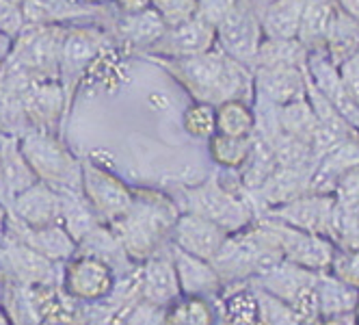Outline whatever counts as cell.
Segmentation results:
<instances>
[{"label": "cell", "instance_id": "cell-1", "mask_svg": "<svg viewBox=\"0 0 359 325\" xmlns=\"http://www.w3.org/2000/svg\"><path fill=\"white\" fill-rule=\"evenodd\" d=\"M182 87L193 102L221 105L227 100L253 102V72L215 46L187 59H151Z\"/></svg>", "mask_w": 359, "mask_h": 325}, {"label": "cell", "instance_id": "cell-2", "mask_svg": "<svg viewBox=\"0 0 359 325\" xmlns=\"http://www.w3.org/2000/svg\"><path fill=\"white\" fill-rule=\"evenodd\" d=\"M180 208L156 189H135L133 204L123 217L109 223L133 263H143L169 243Z\"/></svg>", "mask_w": 359, "mask_h": 325}, {"label": "cell", "instance_id": "cell-3", "mask_svg": "<svg viewBox=\"0 0 359 325\" xmlns=\"http://www.w3.org/2000/svg\"><path fill=\"white\" fill-rule=\"evenodd\" d=\"M109 48H115V44L102 24H69L65 29L59 55V85L63 89L67 117L83 81Z\"/></svg>", "mask_w": 359, "mask_h": 325}, {"label": "cell", "instance_id": "cell-4", "mask_svg": "<svg viewBox=\"0 0 359 325\" xmlns=\"http://www.w3.org/2000/svg\"><path fill=\"white\" fill-rule=\"evenodd\" d=\"M20 139V150L37 180L57 191L81 189V159L63 143L61 135L31 128Z\"/></svg>", "mask_w": 359, "mask_h": 325}, {"label": "cell", "instance_id": "cell-5", "mask_svg": "<svg viewBox=\"0 0 359 325\" xmlns=\"http://www.w3.org/2000/svg\"><path fill=\"white\" fill-rule=\"evenodd\" d=\"M65 29L63 24H29L13 39L7 67L29 79L59 81V55Z\"/></svg>", "mask_w": 359, "mask_h": 325}, {"label": "cell", "instance_id": "cell-6", "mask_svg": "<svg viewBox=\"0 0 359 325\" xmlns=\"http://www.w3.org/2000/svg\"><path fill=\"white\" fill-rule=\"evenodd\" d=\"M187 199V211L206 217L221 226L227 234L245 230L251 221L247 199L241 197L232 187L221 185L219 176H210L206 183L189 187L182 191Z\"/></svg>", "mask_w": 359, "mask_h": 325}, {"label": "cell", "instance_id": "cell-7", "mask_svg": "<svg viewBox=\"0 0 359 325\" xmlns=\"http://www.w3.org/2000/svg\"><path fill=\"white\" fill-rule=\"evenodd\" d=\"M7 85H11L24 109L31 128L61 135L65 131V98L59 81H37L7 67Z\"/></svg>", "mask_w": 359, "mask_h": 325}, {"label": "cell", "instance_id": "cell-8", "mask_svg": "<svg viewBox=\"0 0 359 325\" xmlns=\"http://www.w3.org/2000/svg\"><path fill=\"white\" fill-rule=\"evenodd\" d=\"M81 191L89 199L100 221L104 223H113L123 217L135 197L133 187H128L111 169L91 159L81 161Z\"/></svg>", "mask_w": 359, "mask_h": 325}, {"label": "cell", "instance_id": "cell-9", "mask_svg": "<svg viewBox=\"0 0 359 325\" xmlns=\"http://www.w3.org/2000/svg\"><path fill=\"white\" fill-rule=\"evenodd\" d=\"M215 31H217V48L221 53H225L229 59L238 61L241 65L253 72L255 63H258L260 46L264 41L260 13L241 3Z\"/></svg>", "mask_w": 359, "mask_h": 325}, {"label": "cell", "instance_id": "cell-10", "mask_svg": "<svg viewBox=\"0 0 359 325\" xmlns=\"http://www.w3.org/2000/svg\"><path fill=\"white\" fill-rule=\"evenodd\" d=\"M115 271L95 256L76 252L61 269V288L85 304L107 299L115 284Z\"/></svg>", "mask_w": 359, "mask_h": 325}, {"label": "cell", "instance_id": "cell-11", "mask_svg": "<svg viewBox=\"0 0 359 325\" xmlns=\"http://www.w3.org/2000/svg\"><path fill=\"white\" fill-rule=\"evenodd\" d=\"M217 46V31L208 22L193 15L173 27H167L163 35L149 46L143 55L147 59H187L208 53Z\"/></svg>", "mask_w": 359, "mask_h": 325}, {"label": "cell", "instance_id": "cell-12", "mask_svg": "<svg viewBox=\"0 0 359 325\" xmlns=\"http://www.w3.org/2000/svg\"><path fill=\"white\" fill-rule=\"evenodd\" d=\"M307 95L305 65H260L253 69V102L279 109Z\"/></svg>", "mask_w": 359, "mask_h": 325}, {"label": "cell", "instance_id": "cell-13", "mask_svg": "<svg viewBox=\"0 0 359 325\" xmlns=\"http://www.w3.org/2000/svg\"><path fill=\"white\" fill-rule=\"evenodd\" d=\"M27 24H107L113 20V5L95 7L83 0H20Z\"/></svg>", "mask_w": 359, "mask_h": 325}, {"label": "cell", "instance_id": "cell-14", "mask_svg": "<svg viewBox=\"0 0 359 325\" xmlns=\"http://www.w3.org/2000/svg\"><path fill=\"white\" fill-rule=\"evenodd\" d=\"M167 24L151 7L137 11V13H119L115 11L113 20L107 24V31L113 37L115 48H121L123 53L145 55L149 46L156 41Z\"/></svg>", "mask_w": 359, "mask_h": 325}, {"label": "cell", "instance_id": "cell-15", "mask_svg": "<svg viewBox=\"0 0 359 325\" xmlns=\"http://www.w3.org/2000/svg\"><path fill=\"white\" fill-rule=\"evenodd\" d=\"M5 282L22 286H55L61 284L63 265L48 260L35 249L7 241L5 245Z\"/></svg>", "mask_w": 359, "mask_h": 325}, {"label": "cell", "instance_id": "cell-16", "mask_svg": "<svg viewBox=\"0 0 359 325\" xmlns=\"http://www.w3.org/2000/svg\"><path fill=\"white\" fill-rule=\"evenodd\" d=\"M225 239L227 232L221 226H217L215 221L187 211L180 213V217L175 219L169 243L187 254H193L203 260H212L223 247Z\"/></svg>", "mask_w": 359, "mask_h": 325}, {"label": "cell", "instance_id": "cell-17", "mask_svg": "<svg viewBox=\"0 0 359 325\" xmlns=\"http://www.w3.org/2000/svg\"><path fill=\"white\" fill-rule=\"evenodd\" d=\"M305 72H307V77H310V81L314 83V87L331 102V107L336 109L355 131H359V109L351 100L346 87L340 79V72L331 63L329 55L325 53V48L310 50V53H307Z\"/></svg>", "mask_w": 359, "mask_h": 325}, {"label": "cell", "instance_id": "cell-18", "mask_svg": "<svg viewBox=\"0 0 359 325\" xmlns=\"http://www.w3.org/2000/svg\"><path fill=\"white\" fill-rule=\"evenodd\" d=\"M9 215L27 228H46L55 226L61 219L59 191L50 185L37 180L29 189L18 193L7 204Z\"/></svg>", "mask_w": 359, "mask_h": 325}, {"label": "cell", "instance_id": "cell-19", "mask_svg": "<svg viewBox=\"0 0 359 325\" xmlns=\"http://www.w3.org/2000/svg\"><path fill=\"white\" fill-rule=\"evenodd\" d=\"M7 241L27 245L35 249L37 254L59 265L67 263L76 254V247H79L61 223L46 226V228H27V226H22L20 221H15L11 215L7 219Z\"/></svg>", "mask_w": 359, "mask_h": 325}, {"label": "cell", "instance_id": "cell-20", "mask_svg": "<svg viewBox=\"0 0 359 325\" xmlns=\"http://www.w3.org/2000/svg\"><path fill=\"white\" fill-rule=\"evenodd\" d=\"M177 297H180V284L167 243L161 252L141 263V302L167 308Z\"/></svg>", "mask_w": 359, "mask_h": 325}, {"label": "cell", "instance_id": "cell-21", "mask_svg": "<svg viewBox=\"0 0 359 325\" xmlns=\"http://www.w3.org/2000/svg\"><path fill=\"white\" fill-rule=\"evenodd\" d=\"M333 199L327 193H314V195H297L288 202L279 204L271 211L273 219H279L288 223L292 228L305 230V232H323L329 230V221L333 213Z\"/></svg>", "mask_w": 359, "mask_h": 325}, {"label": "cell", "instance_id": "cell-22", "mask_svg": "<svg viewBox=\"0 0 359 325\" xmlns=\"http://www.w3.org/2000/svg\"><path fill=\"white\" fill-rule=\"evenodd\" d=\"M169 254L175 267L180 293H184L189 297H203V295H215L221 288L223 282L210 260L187 254L171 243H169Z\"/></svg>", "mask_w": 359, "mask_h": 325}, {"label": "cell", "instance_id": "cell-23", "mask_svg": "<svg viewBox=\"0 0 359 325\" xmlns=\"http://www.w3.org/2000/svg\"><path fill=\"white\" fill-rule=\"evenodd\" d=\"M0 171H3V202L9 204L11 199L37 183L35 171L24 159L20 150V139L15 135L0 137Z\"/></svg>", "mask_w": 359, "mask_h": 325}, {"label": "cell", "instance_id": "cell-24", "mask_svg": "<svg viewBox=\"0 0 359 325\" xmlns=\"http://www.w3.org/2000/svg\"><path fill=\"white\" fill-rule=\"evenodd\" d=\"M338 15L336 0H307L297 39L305 46V50H320L327 44L329 31Z\"/></svg>", "mask_w": 359, "mask_h": 325}, {"label": "cell", "instance_id": "cell-25", "mask_svg": "<svg viewBox=\"0 0 359 325\" xmlns=\"http://www.w3.org/2000/svg\"><path fill=\"white\" fill-rule=\"evenodd\" d=\"M275 126H277V131H281L284 135H288L305 145H312V147L316 145L318 121H316L314 109L310 105V100H307V95L297 100V102L279 107L275 111Z\"/></svg>", "mask_w": 359, "mask_h": 325}, {"label": "cell", "instance_id": "cell-26", "mask_svg": "<svg viewBox=\"0 0 359 325\" xmlns=\"http://www.w3.org/2000/svg\"><path fill=\"white\" fill-rule=\"evenodd\" d=\"M59 202H61V219L59 223L67 230V234L76 241L87 237L100 221L95 215L93 206L89 204V199L83 195L81 189H63L59 191Z\"/></svg>", "mask_w": 359, "mask_h": 325}, {"label": "cell", "instance_id": "cell-27", "mask_svg": "<svg viewBox=\"0 0 359 325\" xmlns=\"http://www.w3.org/2000/svg\"><path fill=\"white\" fill-rule=\"evenodd\" d=\"M305 5L307 0H271L260 13L264 37L297 39Z\"/></svg>", "mask_w": 359, "mask_h": 325}, {"label": "cell", "instance_id": "cell-28", "mask_svg": "<svg viewBox=\"0 0 359 325\" xmlns=\"http://www.w3.org/2000/svg\"><path fill=\"white\" fill-rule=\"evenodd\" d=\"M277 167H279V163H277V157L273 152V147L266 143V139H262L258 133H253V141H251V147H249V154H247L245 163L238 167L241 187L245 191H258V189H262V185L273 176Z\"/></svg>", "mask_w": 359, "mask_h": 325}, {"label": "cell", "instance_id": "cell-29", "mask_svg": "<svg viewBox=\"0 0 359 325\" xmlns=\"http://www.w3.org/2000/svg\"><path fill=\"white\" fill-rule=\"evenodd\" d=\"M217 124L215 133L229 137H251L255 133V113L251 102L245 100H227L215 107Z\"/></svg>", "mask_w": 359, "mask_h": 325}, {"label": "cell", "instance_id": "cell-30", "mask_svg": "<svg viewBox=\"0 0 359 325\" xmlns=\"http://www.w3.org/2000/svg\"><path fill=\"white\" fill-rule=\"evenodd\" d=\"M359 48V22L348 18L340 7H338V15L333 27L329 31L327 44H325V53L329 55L333 65L344 63L355 50Z\"/></svg>", "mask_w": 359, "mask_h": 325}, {"label": "cell", "instance_id": "cell-31", "mask_svg": "<svg viewBox=\"0 0 359 325\" xmlns=\"http://www.w3.org/2000/svg\"><path fill=\"white\" fill-rule=\"evenodd\" d=\"M305 61H307V50L299 39L264 37L255 67H260V65H305Z\"/></svg>", "mask_w": 359, "mask_h": 325}, {"label": "cell", "instance_id": "cell-32", "mask_svg": "<svg viewBox=\"0 0 359 325\" xmlns=\"http://www.w3.org/2000/svg\"><path fill=\"white\" fill-rule=\"evenodd\" d=\"M253 135L251 137H229V135H221L215 133L208 137V150L212 161L223 167V169H238L251 147Z\"/></svg>", "mask_w": 359, "mask_h": 325}, {"label": "cell", "instance_id": "cell-33", "mask_svg": "<svg viewBox=\"0 0 359 325\" xmlns=\"http://www.w3.org/2000/svg\"><path fill=\"white\" fill-rule=\"evenodd\" d=\"M215 124H217V113L212 105L206 102H191L182 115V126L191 137L197 139H208L215 135Z\"/></svg>", "mask_w": 359, "mask_h": 325}, {"label": "cell", "instance_id": "cell-34", "mask_svg": "<svg viewBox=\"0 0 359 325\" xmlns=\"http://www.w3.org/2000/svg\"><path fill=\"white\" fill-rule=\"evenodd\" d=\"M165 325H210V314L199 297H191L189 302L177 304L173 310L165 308Z\"/></svg>", "mask_w": 359, "mask_h": 325}, {"label": "cell", "instance_id": "cell-35", "mask_svg": "<svg viewBox=\"0 0 359 325\" xmlns=\"http://www.w3.org/2000/svg\"><path fill=\"white\" fill-rule=\"evenodd\" d=\"M149 7L163 18L167 27H173V24L195 15V0H151Z\"/></svg>", "mask_w": 359, "mask_h": 325}, {"label": "cell", "instance_id": "cell-36", "mask_svg": "<svg viewBox=\"0 0 359 325\" xmlns=\"http://www.w3.org/2000/svg\"><path fill=\"white\" fill-rule=\"evenodd\" d=\"M238 5L241 0H195V15L217 29Z\"/></svg>", "mask_w": 359, "mask_h": 325}, {"label": "cell", "instance_id": "cell-37", "mask_svg": "<svg viewBox=\"0 0 359 325\" xmlns=\"http://www.w3.org/2000/svg\"><path fill=\"white\" fill-rule=\"evenodd\" d=\"M29 24L24 20L22 5L18 0H0V31L15 39Z\"/></svg>", "mask_w": 359, "mask_h": 325}, {"label": "cell", "instance_id": "cell-38", "mask_svg": "<svg viewBox=\"0 0 359 325\" xmlns=\"http://www.w3.org/2000/svg\"><path fill=\"white\" fill-rule=\"evenodd\" d=\"M336 189H338L342 206H346L351 211L359 206V163L342 173Z\"/></svg>", "mask_w": 359, "mask_h": 325}, {"label": "cell", "instance_id": "cell-39", "mask_svg": "<svg viewBox=\"0 0 359 325\" xmlns=\"http://www.w3.org/2000/svg\"><path fill=\"white\" fill-rule=\"evenodd\" d=\"M126 325H165V308L149 302H139L128 314Z\"/></svg>", "mask_w": 359, "mask_h": 325}, {"label": "cell", "instance_id": "cell-40", "mask_svg": "<svg viewBox=\"0 0 359 325\" xmlns=\"http://www.w3.org/2000/svg\"><path fill=\"white\" fill-rule=\"evenodd\" d=\"M338 72H340V79L351 95V100L355 102V107L359 109V48L355 53L338 65Z\"/></svg>", "mask_w": 359, "mask_h": 325}, {"label": "cell", "instance_id": "cell-41", "mask_svg": "<svg viewBox=\"0 0 359 325\" xmlns=\"http://www.w3.org/2000/svg\"><path fill=\"white\" fill-rule=\"evenodd\" d=\"M113 9L119 13H137L151 5V0H113Z\"/></svg>", "mask_w": 359, "mask_h": 325}, {"label": "cell", "instance_id": "cell-42", "mask_svg": "<svg viewBox=\"0 0 359 325\" xmlns=\"http://www.w3.org/2000/svg\"><path fill=\"white\" fill-rule=\"evenodd\" d=\"M336 5L353 20L359 22V0H336Z\"/></svg>", "mask_w": 359, "mask_h": 325}, {"label": "cell", "instance_id": "cell-43", "mask_svg": "<svg viewBox=\"0 0 359 325\" xmlns=\"http://www.w3.org/2000/svg\"><path fill=\"white\" fill-rule=\"evenodd\" d=\"M7 219H9L7 204L0 202V245H5V241H7Z\"/></svg>", "mask_w": 359, "mask_h": 325}, {"label": "cell", "instance_id": "cell-44", "mask_svg": "<svg viewBox=\"0 0 359 325\" xmlns=\"http://www.w3.org/2000/svg\"><path fill=\"white\" fill-rule=\"evenodd\" d=\"M11 46H13V39L9 35H5L3 31H0V59L7 61V57L11 53Z\"/></svg>", "mask_w": 359, "mask_h": 325}, {"label": "cell", "instance_id": "cell-45", "mask_svg": "<svg viewBox=\"0 0 359 325\" xmlns=\"http://www.w3.org/2000/svg\"><path fill=\"white\" fill-rule=\"evenodd\" d=\"M0 282H5V247L0 245Z\"/></svg>", "mask_w": 359, "mask_h": 325}, {"label": "cell", "instance_id": "cell-46", "mask_svg": "<svg viewBox=\"0 0 359 325\" xmlns=\"http://www.w3.org/2000/svg\"><path fill=\"white\" fill-rule=\"evenodd\" d=\"M5 79H7V61L0 59V87L5 85Z\"/></svg>", "mask_w": 359, "mask_h": 325}, {"label": "cell", "instance_id": "cell-47", "mask_svg": "<svg viewBox=\"0 0 359 325\" xmlns=\"http://www.w3.org/2000/svg\"><path fill=\"white\" fill-rule=\"evenodd\" d=\"M83 3H87V5H95V7H107V5H111L113 0H83Z\"/></svg>", "mask_w": 359, "mask_h": 325}, {"label": "cell", "instance_id": "cell-48", "mask_svg": "<svg viewBox=\"0 0 359 325\" xmlns=\"http://www.w3.org/2000/svg\"><path fill=\"white\" fill-rule=\"evenodd\" d=\"M0 202H3V171H0Z\"/></svg>", "mask_w": 359, "mask_h": 325}, {"label": "cell", "instance_id": "cell-49", "mask_svg": "<svg viewBox=\"0 0 359 325\" xmlns=\"http://www.w3.org/2000/svg\"><path fill=\"white\" fill-rule=\"evenodd\" d=\"M0 325H9V321L5 319V314H3V310H0Z\"/></svg>", "mask_w": 359, "mask_h": 325}, {"label": "cell", "instance_id": "cell-50", "mask_svg": "<svg viewBox=\"0 0 359 325\" xmlns=\"http://www.w3.org/2000/svg\"><path fill=\"white\" fill-rule=\"evenodd\" d=\"M357 223H359V215H357Z\"/></svg>", "mask_w": 359, "mask_h": 325}, {"label": "cell", "instance_id": "cell-51", "mask_svg": "<svg viewBox=\"0 0 359 325\" xmlns=\"http://www.w3.org/2000/svg\"><path fill=\"white\" fill-rule=\"evenodd\" d=\"M18 3H20V0H18Z\"/></svg>", "mask_w": 359, "mask_h": 325}]
</instances>
